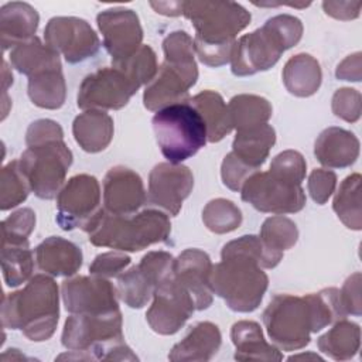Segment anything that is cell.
Masks as SVG:
<instances>
[{"instance_id": "6da1fadb", "label": "cell", "mask_w": 362, "mask_h": 362, "mask_svg": "<svg viewBox=\"0 0 362 362\" xmlns=\"http://www.w3.org/2000/svg\"><path fill=\"white\" fill-rule=\"evenodd\" d=\"M221 257L219 263L212 264V293L223 298L233 311H255L269 286V277L262 267H276L283 259V252L269 249L259 236L245 235L228 242Z\"/></svg>"}, {"instance_id": "7a4b0ae2", "label": "cell", "mask_w": 362, "mask_h": 362, "mask_svg": "<svg viewBox=\"0 0 362 362\" xmlns=\"http://www.w3.org/2000/svg\"><path fill=\"white\" fill-rule=\"evenodd\" d=\"M339 290L324 288L304 297L276 294L263 311L272 342L281 351H297L310 344L311 334L346 318Z\"/></svg>"}, {"instance_id": "3957f363", "label": "cell", "mask_w": 362, "mask_h": 362, "mask_svg": "<svg viewBox=\"0 0 362 362\" xmlns=\"http://www.w3.org/2000/svg\"><path fill=\"white\" fill-rule=\"evenodd\" d=\"M182 16L195 28L194 49L208 66L230 62L236 35L250 24V13L235 1H184Z\"/></svg>"}, {"instance_id": "277c9868", "label": "cell", "mask_w": 362, "mask_h": 362, "mask_svg": "<svg viewBox=\"0 0 362 362\" xmlns=\"http://www.w3.org/2000/svg\"><path fill=\"white\" fill-rule=\"evenodd\" d=\"M59 318V294L55 280L35 274L24 288L4 296L1 324L4 328L21 329L35 342L47 341L55 332Z\"/></svg>"}, {"instance_id": "5b68a950", "label": "cell", "mask_w": 362, "mask_h": 362, "mask_svg": "<svg viewBox=\"0 0 362 362\" xmlns=\"http://www.w3.org/2000/svg\"><path fill=\"white\" fill-rule=\"evenodd\" d=\"M120 310L106 314H72L65 320L61 337L62 345L71 355L58 359H113L137 361L124 344Z\"/></svg>"}, {"instance_id": "8992f818", "label": "cell", "mask_w": 362, "mask_h": 362, "mask_svg": "<svg viewBox=\"0 0 362 362\" xmlns=\"http://www.w3.org/2000/svg\"><path fill=\"white\" fill-rule=\"evenodd\" d=\"M83 230L95 246L139 252L154 243L165 242L171 232V222L165 212L156 208L132 215H115L102 208Z\"/></svg>"}, {"instance_id": "52a82bcc", "label": "cell", "mask_w": 362, "mask_h": 362, "mask_svg": "<svg viewBox=\"0 0 362 362\" xmlns=\"http://www.w3.org/2000/svg\"><path fill=\"white\" fill-rule=\"evenodd\" d=\"M303 37V23L290 14L269 18L260 28L242 35L235 42L230 69L236 76H249L267 71L277 64L283 52Z\"/></svg>"}, {"instance_id": "ba28073f", "label": "cell", "mask_w": 362, "mask_h": 362, "mask_svg": "<svg viewBox=\"0 0 362 362\" xmlns=\"http://www.w3.org/2000/svg\"><path fill=\"white\" fill-rule=\"evenodd\" d=\"M188 102L163 107L151 120L161 154L173 164L191 158L208 141L205 122Z\"/></svg>"}, {"instance_id": "9c48e42d", "label": "cell", "mask_w": 362, "mask_h": 362, "mask_svg": "<svg viewBox=\"0 0 362 362\" xmlns=\"http://www.w3.org/2000/svg\"><path fill=\"white\" fill-rule=\"evenodd\" d=\"M72 164V151L64 139L28 147L18 158V167L31 192L41 199H52L64 187Z\"/></svg>"}, {"instance_id": "30bf717a", "label": "cell", "mask_w": 362, "mask_h": 362, "mask_svg": "<svg viewBox=\"0 0 362 362\" xmlns=\"http://www.w3.org/2000/svg\"><path fill=\"white\" fill-rule=\"evenodd\" d=\"M242 199L264 214H296L305 206L301 185L284 182L269 171L252 174L240 188Z\"/></svg>"}, {"instance_id": "8fae6325", "label": "cell", "mask_w": 362, "mask_h": 362, "mask_svg": "<svg viewBox=\"0 0 362 362\" xmlns=\"http://www.w3.org/2000/svg\"><path fill=\"white\" fill-rule=\"evenodd\" d=\"M100 209L98 180L89 174H76L58 192L55 221L64 230L83 229Z\"/></svg>"}, {"instance_id": "7c38bea8", "label": "cell", "mask_w": 362, "mask_h": 362, "mask_svg": "<svg viewBox=\"0 0 362 362\" xmlns=\"http://www.w3.org/2000/svg\"><path fill=\"white\" fill-rule=\"evenodd\" d=\"M194 311L191 296L173 274L156 286L146 320L154 332L173 335L184 327Z\"/></svg>"}, {"instance_id": "4fadbf2b", "label": "cell", "mask_w": 362, "mask_h": 362, "mask_svg": "<svg viewBox=\"0 0 362 362\" xmlns=\"http://www.w3.org/2000/svg\"><path fill=\"white\" fill-rule=\"evenodd\" d=\"M139 89L117 68H99L82 81L76 103L83 110H117L124 107Z\"/></svg>"}, {"instance_id": "5bb4252c", "label": "cell", "mask_w": 362, "mask_h": 362, "mask_svg": "<svg viewBox=\"0 0 362 362\" xmlns=\"http://www.w3.org/2000/svg\"><path fill=\"white\" fill-rule=\"evenodd\" d=\"M44 38L45 44L69 64L92 58L100 48L99 37L90 24L78 17H52L45 25Z\"/></svg>"}, {"instance_id": "9a60e30c", "label": "cell", "mask_w": 362, "mask_h": 362, "mask_svg": "<svg viewBox=\"0 0 362 362\" xmlns=\"http://www.w3.org/2000/svg\"><path fill=\"white\" fill-rule=\"evenodd\" d=\"M65 310L71 314H106L119 310L117 288L99 276H75L61 284Z\"/></svg>"}, {"instance_id": "2e32d148", "label": "cell", "mask_w": 362, "mask_h": 362, "mask_svg": "<svg viewBox=\"0 0 362 362\" xmlns=\"http://www.w3.org/2000/svg\"><path fill=\"white\" fill-rule=\"evenodd\" d=\"M103 45L112 62H119L134 54L143 44V28L136 11L124 7H113L96 16Z\"/></svg>"}, {"instance_id": "e0dca14e", "label": "cell", "mask_w": 362, "mask_h": 362, "mask_svg": "<svg viewBox=\"0 0 362 362\" xmlns=\"http://www.w3.org/2000/svg\"><path fill=\"white\" fill-rule=\"evenodd\" d=\"M194 187V175L187 165L160 163L148 175L147 202L167 215L175 216Z\"/></svg>"}, {"instance_id": "ac0fdd59", "label": "cell", "mask_w": 362, "mask_h": 362, "mask_svg": "<svg viewBox=\"0 0 362 362\" xmlns=\"http://www.w3.org/2000/svg\"><path fill=\"white\" fill-rule=\"evenodd\" d=\"M147 202L141 177L133 170L116 165L103 178V209L115 215L136 214Z\"/></svg>"}, {"instance_id": "d6986e66", "label": "cell", "mask_w": 362, "mask_h": 362, "mask_svg": "<svg viewBox=\"0 0 362 362\" xmlns=\"http://www.w3.org/2000/svg\"><path fill=\"white\" fill-rule=\"evenodd\" d=\"M211 272V257L201 249H185L174 259V274L191 296L195 310H206L212 304Z\"/></svg>"}, {"instance_id": "ffe728a7", "label": "cell", "mask_w": 362, "mask_h": 362, "mask_svg": "<svg viewBox=\"0 0 362 362\" xmlns=\"http://www.w3.org/2000/svg\"><path fill=\"white\" fill-rule=\"evenodd\" d=\"M194 85L195 83L182 72L164 61L160 65L154 79L146 86L143 103L146 109L157 112L170 105L188 102V90Z\"/></svg>"}, {"instance_id": "44dd1931", "label": "cell", "mask_w": 362, "mask_h": 362, "mask_svg": "<svg viewBox=\"0 0 362 362\" xmlns=\"http://www.w3.org/2000/svg\"><path fill=\"white\" fill-rule=\"evenodd\" d=\"M314 154L328 168H345L356 161L359 156V140L352 132L331 126L317 137Z\"/></svg>"}, {"instance_id": "7402d4cb", "label": "cell", "mask_w": 362, "mask_h": 362, "mask_svg": "<svg viewBox=\"0 0 362 362\" xmlns=\"http://www.w3.org/2000/svg\"><path fill=\"white\" fill-rule=\"evenodd\" d=\"M35 260L40 270L51 276H74L82 266V250L71 240L49 236L35 247Z\"/></svg>"}, {"instance_id": "603a6c76", "label": "cell", "mask_w": 362, "mask_h": 362, "mask_svg": "<svg viewBox=\"0 0 362 362\" xmlns=\"http://www.w3.org/2000/svg\"><path fill=\"white\" fill-rule=\"evenodd\" d=\"M40 16L37 10L24 1L6 3L0 8V40L3 51L14 48L34 38Z\"/></svg>"}, {"instance_id": "cb8c5ba5", "label": "cell", "mask_w": 362, "mask_h": 362, "mask_svg": "<svg viewBox=\"0 0 362 362\" xmlns=\"http://www.w3.org/2000/svg\"><path fill=\"white\" fill-rule=\"evenodd\" d=\"M222 342L219 328L209 321L197 322L189 328L188 334L175 344L168 359L174 362L180 361H209L218 352Z\"/></svg>"}, {"instance_id": "d4e9b609", "label": "cell", "mask_w": 362, "mask_h": 362, "mask_svg": "<svg viewBox=\"0 0 362 362\" xmlns=\"http://www.w3.org/2000/svg\"><path fill=\"white\" fill-rule=\"evenodd\" d=\"M113 119L105 110H85L78 115L72 123L75 141L86 153H99L105 150L113 139Z\"/></svg>"}, {"instance_id": "484cf974", "label": "cell", "mask_w": 362, "mask_h": 362, "mask_svg": "<svg viewBox=\"0 0 362 362\" xmlns=\"http://www.w3.org/2000/svg\"><path fill=\"white\" fill-rule=\"evenodd\" d=\"M230 339L236 348V361H281L283 355L276 345L266 342L260 325L242 320L232 325Z\"/></svg>"}, {"instance_id": "4316f807", "label": "cell", "mask_w": 362, "mask_h": 362, "mask_svg": "<svg viewBox=\"0 0 362 362\" xmlns=\"http://www.w3.org/2000/svg\"><path fill=\"white\" fill-rule=\"evenodd\" d=\"M10 62L20 74L28 78L47 71L62 69L59 54L47 44H42L37 37L14 47L10 51Z\"/></svg>"}, {"instance_id": "83f0119b", "label": "cell", "mask_w": 362, "mask_h": 362, "mask_svg": "<svg viewBox=\"0 0 362 362\" xmlns=\"http://www.w3.org/2000/svg\"><path fill=\"white\" fill-rule=\"evenodd\" d=\"M276 143L274 129L264 123L253 129L238 130L232 143V153L253 170L266 161L272 147Z\"/></svg>"}, {"instance_id": "f1b7e54d", "label": "cell", "mask_w": 362, "mask_h": 362, "mask_svg": "<svg viewBox=\"0 0 362 362\" xmlns=\"http://www.w3.org/2000/svg\"><path fill=\"white\" fill-rule=\"evenodd\" d=\"M322 72L318 61L310 54L291 57L283 68V83L286 89L298 98L314 95L321 85Z\"/></svg>"}, {"instance_id": "f546056e", "label": "cell", "mask_w": 362, "mask_h": 362, "mask_svg": "<svg viewBox=\"0 0 362 362\" xmlns=\"http://www.w3.org/2000/svg\"><path fill=\"white\" fill-rule=\"evenodd\" d=\"M189 103L198 110L205 122L208 141H221L226 134L232 132L233 127L230 123L228 105L223 102L218 92L209 89L199 92L189 98Z\"/></svg>"}, {"instance_id": "4dcf8cb0", "label": "cell", "mask_w": 362, "mask_h": 362, "mask_svg": "<svg viewBox=\"0 0 362 362\" xmlns=\"http://www.w3.org/2000/svg\"><path fill=\"white\" fill-rule=\"evenodd\" d=\"M318 349L335 361H348L361 346V328L356 322L339 320L317 339Z\"/></svg>"}, {"instance_id": "1f68e13d", "label": "cell", "mask_w": 362, "mask_h": 362, "mask_svg": "<svg viewBox=\"0 0 362 362\" xmlns=\"http://www.w3.org/2000/svg\"><path fill=\"white\" fill-rule=\"evenodd\" d=\"M228 110L232 127L236 129V132L267 123L273 112L266 98L247 93L233 96L228 103Z\"/></svg>"}, {"instance_id": "d6a6232c", "label": "cell", "mask_w": 362, "mask_h": 362, "mask_svg": "<svg viewBox=\"0 0 362 362\" xmlns=\"http://www.w3.org/2000/svg\"><path fill=\"white\" fill-rule=\"evenodd\" d=\"M28 98L42 109H59L65 103L66 85L61 71H47L28 78Z\"/></svg>"}, {"instance_id": "836d02e7", "label": "cell", "mask_w": 362, "mask_h": 362, "mask_svg": "<svg viewBox=\"0 0 362 362\" xmlns=\"http://www.w3.org/2000/svg\"><path fill=\"white\" fill-rule=\"evenodd\" d=\"M361 174L354 173L348 175L339 185L332 208L339 221L349 229H362V209H361Z\"/></svg>"}, {"instance_id": "e575fe53", "label": "cell", "mask_w": 362, "mask_h": 362, "mask_svg": "<svg viewBox=\"0 0 362 362\" xmlns=\"http://www.w3.org/2000/svg\"><path fill=\"white\" fill-rule=\"evenodd\" d=\"M164 61L182 72L194 83L198 79L194 40L187 31H173L163 41Z\"/></svg>"}, {"instance_id": "d590c367", "label": "cell", "mask_w": 362, "mask_h": 362, "mask_svg": "<svg viewBox=\"0 0 362 362\" xmlns=\"http://www.w3.org/2000/svg\"><path fill=\"white\" fill-rule=\"evenodd\" d=\"M117 293L130 308H143L153 297L156 284L140 264L130 267L117 276Z\"/></svg>"}, {"instance_id": "8d00e7d4", "label": "cell", "mask_w": 362, "mask_h": 362, "mask_svg": "<svg viewBox=\"0 0 362 362\" xmlns=\"http://www.w3.org/2000/svg\"><path fill=\"white\" fill-rule=\"evenodd\" d=\"M34 257L28 243L1 245V270L8 287H17L31 279Z\"/></svg>"}, {"instance_id": "74e56055", "label": "cell", "mask_w": 362, "mask_h": 362, "mask_svg": "<svg viewBox=\"0 0 362 362\" xmlns=\"http://www.w3.org/2000/svg\"><path fill=\"white\" fill-rule=\"evenodd\" d=\"M112 65L120 69L137 89L143 85H148L158 71L157 57L150 45H141L129 58L112 62Z\"/></svg>"}, {"instance_id": "f35d334b", "label": "cell", "mask_w": 362, "mask_h": 362, "mask_svg": "<svg viewBox=\"0 0 362 362\" xmlns=\"http://www.w3.org/2000/svg\"><path fill=\"white\" fill-rule=\"evenodd\" d=\"M202 221L214 233H229L240 226L242 212L232 201L216 198L205 205L202 211Z\"/></svg>"}, {"instance_id": "ab89813d", "label": "cell", "mask_w": 362, "mask_h": 362, "mask_svg": "<svg viewBox=\"0 0 362 362\" xmlns=\"http://www.w3.org/2000/svg\"><path fill=\"white\" fill-rule=\"evenodd\" d=\"M259 238L272 250L284 252L291 249L298 239V229L296 223L281 215L267 218L260 228Z\"/></svg>"}, {"instance_id": "60d3db41", "label": "cell", "mask_w": 362, "mask_h": 362, "mask_svg": "<svg viewBox=\"0 0 362 362\" xmlns=\"http://www.w3.org/2000/svg\"><path fill=\"white\" fill-rule=\"evenodd\" d=\"M30 191L28 182L18 167V160L6 164L0 177V209L7 211L20 205Z\"/></svg>"}, {"instance_id": "b9f144b4", "label": "cell", "mask_w": 362, "mask_h": 362, "mask_svg": "<svg viewBox=\"0 0 362 362\" xmlns=\"http://www.w3.org/2000/svg\"><path fill=\"white\" fill-rule=\"evenodd\" d=\"M305 170L307 163L301 153L296 150H284L272 160L269 173L284 182L301 185L305 178Z\"/></svg>"}, {"instance_id": "7bdbcfd3", "label": "cell", "mask_w": 362, "mask_h": 362, "mask_svg": "<svg viewBox=\"0 0 362 362\" xmlns=\"http://www.w3.org/2000/svg\"><path fill=\"white\" fill-rule=\"evenodd\" d=\"M35 228V214L31 208H21L1 222V245L28 243V236Z\"/></svg>"}, {"instance_id": "ee69618b", "label": "cell", "mask_w": 362, "mask_h": 362, "mask_svg": "<svg viewBox=\"0 0 362 362\" xmlns=\"http://www.w3.org/2000/svg\"><path fill=\"white\" fill-rule=\"evenodd\" d=\"M332 112L337 117L355 123L361 117V93L352 88H341L332 96Z\"/></svg>"}, {"instance_id": "f6af8a7d", "label": "cell", "mask_w": 362, "mask_h": 362, "mask_svg": "<svg viewBox=\"0 0 362 362\" xmlns=\"http://www.w3.org/2000/svg\"><path fill=\"white\" fill-rule=\"evenodd\" d=\"M130 256L124 255L120 250L100 253L93 259L92 264L89 266V273L103 279L117 277L130 264Z\"/></svg>"}, {"instance_id": "bcb514c9", "label": "cell", "mask_w": 362, "mask_h": 362, "mask_svg": "<svg viewBox=\"0 0 362 362\" xmlns=\"http://www.w3.org/2000/svg\"><path fill=\"white\" fill-rule=\"evenodd\" d=\"M255 173L256 170L242 163L232 151L225 156L221 165L222 182L232 191H240L245 181Z\"/></svg>"}, {"instance_id": "7dc6e473", "label": "cell", "mask_w": 362, "mask_h": 362, "mask_svg": "<svg viewBox=\"0 0 362 362\" xmlns=\"http://www.w3.org/2000/svg\"><path fill=\"white\" fill-rule=\"evenodd\" d=\"M337 185V174L331 170L315 168L308 175L307 188L314 202L318 205L325 204L334 194Z\"/></svg>"}, {"instance_id": "c3c4849f", "label": "cell", "mask_w": 362, "mask_h": 362, "mask_svg": "<svg viewBox=\"0 0 362 362\" xmlns=\"http://www.w3.org/2000/svg\"><path fill=\"white\" fill-rule=\"evenodd\" d=\"M59 139H64L62 127L59 126V123L51 119H40L33 122L25 133V144L28 147Z\"/></svg>"}, {"instance_id": "681fc988", "label": "cell", "mask_w": 362, "mask_h": 362, "mask_svg": "<svg viewBox=\"0 0 362 362\" xmlns=\"http://www.w3.org/2000/svg\"><path fill=\"white\" fill-rule=\"evenodd\" d=\"M342 305L346 314L359 317L362 314V304H361V273L356 272L349 276L342 288L339 290Z\"/></svg>"}, {"instance_id": "f907efd6", "label": "cell", "mask_w": 362, "mask_h": 362, "mask_svg": "<svg viewBox=\"0 0 362 362\" xmlns=\"http://www.w3.org/2000/svg\"><path fill=\"white\" fill-rule=\"evenodd\" d=\"M361 1H322L325 14L337 20H354L359 16Z\"/></svg>"}, {"instance_id": "816d5d0a", "label": "cell", "mask_w": 362, "mask_h": 362, "mask_svg": "<svg viewBox=\"0 0 362 362\" xmlns=\"http://www.w3.org/2000/svg\"><path fill=\"white\" fill-rule=\"evenodd\" d=\"M335 75L338 79L342 81H361V52H355L352 55H348L335 71Z\"/></svg>"}, {"instance_id": "f5cc1de1", "label": "cell", "mask_w": 362, "mask_h": 362, "mask_svg": "<svg viewBox=\"0 0 362 362\" xmlns=\"http://www.w3.org/2000/svg\"><path fill=\"white\" fill-rule=\"evenodd\" d=\"M150 6L160 14L177 17V16H182L184 1H158V3L151 1Z\"/></svg>"}, {"instance_id": "db71d44e", "label": "cell", "mask_w": 362, "mask_h": 362, "mask_svg": "<svg viewBox=\"0 0 362 362\" xmlns=\"http://www.w3.org/2000/svg\"><path fill=\"white\" fill-rule=\"evenodd\" d=\"M296 358H313V359H320V361L322 359V358L318 356V355H304V354H303V355H298V356H290L288 359L291 361V359H296Z\"/></svg>"}]
</instances>
